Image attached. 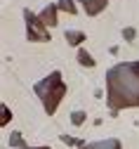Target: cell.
Segmentation results:
<instances>
[{"label":"cell","instance_id":"1","mask_svg":"<svg viewBox=\"0 0 139 149\" xmlns=\"http://www.w3.org/2000/svg\"><path fill=\"white\" fill-rule=\"evenodd\" d=\"M106 104L111 111L139 107V59L115 64L106 71Z\"/></svg>","mask_w":139,"mask_h":149},{"label":"cell","instance_id":"2","mask_svg":"<svg viewBox=\"0 0 139 149\" xmlns=\"http://www.w3.org/2000/svg\"><path fill=\"white\" fill-rule=\"evenodd\" d=\"M35 95L40 97L43 109L52 116L54 111L59 109V104H62L64 95H66V83L62 81V73L52 71L50 76H45L40 83H35Z\"/></svg>","mask_w":139,"mask_h":149},{"label":"cell","instance_id":"3","mask_svg":"<svg viewBox=\"0 0 139 149\" xmlns=\"http://www.w3.org/2000/svg\"><path fill=\"white\" fill-rule=\"evenodd\" d=\"M24 19H26V36L31 43H47L50 40V29L40 22L38 14H33L31 10H24Z\"/></svg>","mask_w":139,"mask_h":149},{"label":"cell","instance_id":"4","mask_svg":"<svg viewBox=\"0 0 139 149\" xmlns=\"http://www.w3.org/2000/svg\"><path fill=\"white\" fill-rule=\"evenodd\" d=\"M80 5L85 7L87 17H97L99 12H104V10H106L109 0H80Z\"/></svg>","mask_w":139,"mask_h":149},{"label":"cell","instance_id":"5","mask_svg":"<svg viewBox=\"0 0 139 149\" xmlns=\"http://www.w3.org/2000/svg\"><path fill=\"white\" fill-rule=\"evenodd\" d=\"M57 10H59V5H47L40 14H38V17H40V22H43L47 29H52V26L59 24V19H57Z\"/></svg>","mask_w":139,"mask_h":149},{"label":"cell","instance_id":"6","mask_svg":"<svg viewBox=\"0 0 139 149\" xmlns=\"http://www.w3.org/2000/svg\"><path fill=\"white\" fill-rule=\"evenodd\" d=\"M85 149H123V147H120V140L109 137V140H102V142H90Z\"/></svg>","mask_w":139,"mask_h":149},{"label":"cell","instance_id":"7","mask_svg":"<svg viewBox=\"0 0 139 149\" xmlns=\"http://www.w3.org/2000/svg\"><path fill=\"white\" fill-rule=\"evenodd\" d=\"M64 38L68 40V45H80V43L85 40V33H83V31H66Z\"/></svg>","mask_w":139,"mask_h":149},{"label":"cell","instance_id":"8","mask_svg":"<svg viewBox=\"0 0 139 149\" xmlns=\"http://www.w3.org/2000/svg\"><path fill=\"white\" fill-rule=\"evenodd\" d=\"M59 10H64V12H68V14H75V12H78V7L73 5V0H59Z\"/></svg>","mask_w":139,"mask_h":149},{"label":"cell","instance_id":"9","mask_svg":"<svg viewBox=\"0 0 139 149\" xmlns=\"http://www.w3.org/2000/svg\"><path fill=\"white\" fill-rule=\"evenodd\" d=\"M78 59H80V64H83V66H94L92 54H87L85 50H80V52H78Z\"/></svg>","mask_w":139,"mask_h":149},{"label":"cell","instance_id":"10","mask_svg":"<svg viewBox=\"0 0 139 149\" xmlns=\"http://www.w3.org/2000/svg\"><path fill=\"white\" fill-rule=\"evenodd\" d=\"M71 121H73V125H80V123L85 121V111H73V116H71Z\"/></svg>","mask_w":139,"mask_h":149},{"label":"cell","instance_id":"11","mask_svg":"<svg viewBox=\"0 0 139 149\" xmlns=\"http://www.w3.org/2000/svg\"><path fill=\"white\" fill-rule=\"evenodd\" d=\"M21 149H50V147H21Z\"/></svg>","mask_w":139,"mask_h":149}]
</instances>
